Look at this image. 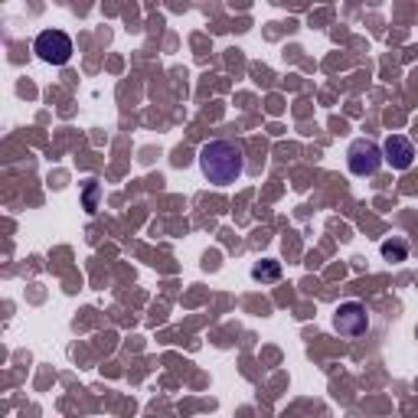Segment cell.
I'll return each mask as SVG.
<instances>
[{
	"label": "cell",
	"mask_w": 418,
	"mask_h": 418,
	"mask_svg": "<svg viewBox=\"0 0 418 418\" xmlns=\"http://www.w3.org/2000/svg\"><path fill=\"white\" fill-rule=\"evenodd\" d=\"M199 170L216 187H229L245 173V147L239 141H209L199 147Z\"/></svg>",
	"instance_id": "1"
},
{
	"label": "cell",
	"mask_w": 418,
	"mask_h": 418,
	"mask_svg": "<svg viewBox=\"0 0 418 418\" xmlns=\"http://www.w3.org/2000/svg\"><path fill=\"white\" fill-rule=\"evenodd\" d=\"M347 167L353 177H373L383 167V147L369 137H356L347 151Z\"/></svg>",
	"instance_id": "2"
},
{
	"label": "cell",
	"mask_w": 418,
	"mask_h": 418,
	"mask_svg": "<svg viewBox=\"0 0 418 418\" xmlns=\"http://www.w3.org/2000/svg\"><path fill=\"white\" fill-rule=\"evenodd\" d=\"M33 53L49 66H66L72 59V39L63 30H43V33L36 36Z\"/></svg>",
	"instance_id": "3"
},
{
	"label": "cell",
	"mask_w": 418,
	"mask_h": 418,
	"mask_svg": "<svg viewBox=\"0 0 418 418\" xmlns=\"http://www.w3.org/2000/svg\"><path fill=\"white\" fill-rule=\"evenodd\" d=\"M333 330H337L340 337H347V340L363 337L366 330H369V311H366L359 301L340 304L337 314H333Z\"/></svg>",
	"instance_id": "4"
},
{
	"label": "cell",
	"mask_w": 418,
	"mask_h": 418,
	"mask_svg": "<svg viewBox=\"0 0 418 418\" xmlns=\"http://www.w3.org/2000/svg\"><path fill=\"white\" fill-rule=\"evenodd\" d=\"M383 161L392 170H409L412 161H415V147H412V141L405 134H389L383 144Z\"/></svg>",
	"instance_id": "5"
},
{
	"label": "cell",
	"mask_w": 418,
	"mask_h": 418,
	"mask_svg": "<svg viewBox=\"0 0 418 418\" xmlns=\"http://www.w3.org/2000/svg\"><path fill=\"white\" fill-rule=\"evenodd\" d=\"M252 278L262 281V285H275L278 278H281V262H275V258H262V262L252 265Z\"/></svg>",
	"instance_id": "6"
},
{
	"label": "cell",
	"mask_w": 418,
	"mask_h": 418,
	"mask_svg": "<svg viewBox=\"0 0 418 418\" xmlns=\"http://www.w3.org/2000/svg\"><path fill=\"white\" fill-rule=\"evenodd\" d=\"M383 258L386 262H405V258H409V245H405L402 239L383 242Z\"/></svg>",
	"instance_id": "7"
}]
</instances>
